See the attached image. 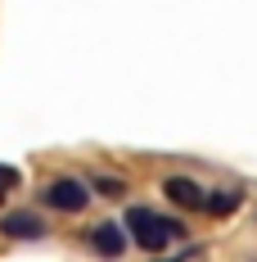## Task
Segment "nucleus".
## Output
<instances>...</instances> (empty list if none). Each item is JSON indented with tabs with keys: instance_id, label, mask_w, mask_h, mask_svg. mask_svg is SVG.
Listing matches in <instances>:
<instances>
[{
	"instance_id": "nucleus-1",
	"label": "nucleus",
	"mask_w": 257,
	"mask_h": 262,
	"mask_svg": "<svg viewBox=\"0 0 257 262\" xmlns=\"http://www.w3.org/2000/svg\"><path fill=\"white\" fill-rule=\"evenodd\" d=\"M127 231L131 239L145 249V253H162L167 244H172V235H185V226L180 222H172V217H158L154 208H127Z\"/></svg>"
},
{
	"instance_id": "nucleus-6",
	"label": "nucleus",
	"mask_w": 257,
	"mask_h": 262,
	"mask_svg": "<svg viewBox=\"0 0 257 262\" xmlns=\"http://www.w3.org/2000/svg\"><path fill=\"white\" fill-rule=\"evenodd\" d=\"M239 204H244V190H207L203 194V212L212 217H230Z\"/></svg>"
},
{
	"instance_id": "nucleus-3",
	"label": "nucleus",
	"mask_w": 257,
	"mask_h": 262,
	"mask_svg": "<svg viewBox=\"0 0 257 262\" xmlns=\"http://www.w3.org/2000/svg\"><path fill=\"white\" fill-rule=\"evenodd\" d=\"M90 249L104 253V258H122L127 253V231L118 222H100V226H90Z\"/></svg>"
},
{
	"instance_id": "nucleus-8",
	"label": "nucleus",
	"mask_w": 257,
	"mask_h": 262,
	"mask_svg": "<svg viewBox=\"0 0 257 262\" xmlns=\"http://www.w3.org/2000/svg\"><path fill=\"white\" fill-rule=\"evenodd\" d=\"M18 185V172L14 167H0V199H5V190H14Z\"/></svg>"
},
{
	"instance_id": "nucleus-4",
	"label": "nucleus",
	"mask_w": 257,
	"mask_h": 262,
	"mask_svg": "<svg viewBox=\"0 0 257 262\" xmlns=\"http://www.w3.org/2000/svg\"><path fill=\"white\" fill-rule=\"evenodd\" d=\"M162 194H167L176 208H203L207 190L199 181H190V177H167V181H162Z\"/></svg>"
},
{
	"instance_id": "nucleus-2",
	"label": "nucleus",
	"mask_w": 257,
	"mask_h": 262,
	"mask_svg": "<svg viewBox=\"0 0 257 262\" xmlns=\"http://www.w3.org/2000/svg\"><path fill=\"white\" fill-rule=\"evenodd\" d=\"M41 199H45L54 212H81L90 204V190H86V181H77V177H59V181H50L41 190Z\"/></svg>"
},
{
	"instance_id": "nucleus-5",
	"label": "nucleus",
	"mask_w": 257,
	"mask_h": 262,
	"mask_svg": "<svg viewBox=\"0 0 257 262\" xmlns=\"http://www.w3.org/2000/svg\"><path fill=\"white\" fill-rule=\"evenodd\" d=\"M0 235H9V239H41L45 235V222H41L36 212H9V217L0 222Z\"/></svg>"
},
{
	"instance_id": "nucleus-7",
	"label": "nucleus",
	"mask_w": 257,
	"mask_h": 262,
	"mask_svg": "<svg viewBox=\"0 0 257 262\" xmlns=\"http://www.w3.org/2000/svg\"><path fill=\"white\" fill-rule=\"evenodd\" d=\"M90 190H95V194H104V199H122V194H127V181H118V177H95V181H90Z\"/></svg>"
}]
</instances>
